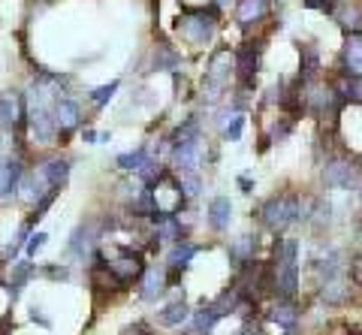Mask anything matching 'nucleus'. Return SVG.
I'll return each mask as SVG.
<instances>
[{
  "mask_svg": "<svg viewBox=\"0 0 362 335\" xmlns=\"http://www.w3.org/2000/svg\"><path fill=\"white\" fill-rule=\"evenodd\" d=\"M106 266H109L112 275H115L121 284H130V281H136V278H142V272H145L142 254L139 251H130V248H118L115 254H112V260Z\"/></svg>",
  "mask_w": 362,
  "mask_h": 335,
  "instance_id": "nucleus-6",
  "label": "nucleus"
},
{
  "mask_svg": "<svg viewBox=\"0 0 362 335\" xmlns=\"http://www.w3.org/2000/svg\"><path fill=\"white\" fill-rule=\"evenodd\" d=\"M157 223V239L160 242H181V223L178 218H160Z\"/></svg>",
  "mask_w": 362,
  "mask_h": 335,
  "instance_id": "nucleus-24",
  "label": "nucleus"
},
{
  "mask_svg": "<svg viewBox=\"0 0 362 335\" xmlns=\"http://www.w3.org/2000/svg\"><path fill=\"white\" fill-rule=\"evenodd\" d=\"M302 54H305V76H314V70H317V52L311 46H302Z\"/></svg>",
  "mask_w": 362,
  "mask_h": 335,
  "instance_id": "nucleus-28",
  "label": "nucleus"
},
{
  "mask_svg": "<svg viewBox=\"0 0 362 335\" xmlns=\"http://www.w3.org/2000/svg\"><path fill=\"white\" fill-rule=\"evenodd\" d=\"M148 199H151V218H175L181 206H185V194L173 172H163L154 184H148Z\"/></svg>",
  "mask_w": 362,
  "mask_h": 335,
  "instance_id": "nucleus-2",
  "label": "nucleus"
},
{
  "mask_svg": "<svg viewBox=\"0 0 362 335\" xmlns=\"http://www.w3.org/2000/svg\"><path fill=\"white\" fill-rule=\"evenodd\" d=\"M254 248H257V239L254 236H239L233 245H230V260L235 266H245L254 260Z\"/></svg>",
  "mask_w": 362,
  "mask_h": 335,
  "instance_id": "nucleus-19",
  "label": "nucleus"
},
{
  "mask_svg": "<svg viewBox=\"0 0 362 335\" xmlns=\"http://www.w3.org/2000/svg\"><path fill=\"white\" fill-rule=\"evenodd\" d=\"M320 296L329 305H341L350 299V278L341 269V263H329L323 266V284H320Z\"/></svg>",
  "mask_w": 362,
  "mask_h": 335,
  "instance_id": "nucleus-5",
  "label": "nucleus"
},
{
  "mask_svg": "<svg viewBox=\"0 0 362 335\" xmlns=\"http://www.w3.org/2000/svg\"><path fill=\"white\" fill-rule=\"evenodd\" d=\"M173 160H175L181 175H185V172H197L202 166V136H199V124H197V121H187V124L175 133Z\"/></svg>",
  "mask_w": 362,
  "mask_h": 335,
  "instance_id": "nucleus-4",
  "label": "nucleus"
},
{
  "mask_svg": "<svg viewBox=\"0 0 362 335\" xmlns=\"http://www.w3.org/2000/svg\"><path fill=\"white\" fill-rule=\"evenodd\" d=\"M145 160H148L145 148H136V151H130V154H121L118 166H121V170H127V172H139L142 166H145Z\"/></svg>",
  "mask_w": 362,
  "mask_h": 335,
  "instance_id": "nucleus-25",
  "label": "nucleus"
},
{
  "mask_svg": "<svg viewBox=\"0 0 362 335\" xmlns=\"http://www.w3.org/2000/svg\"><path fill=\"white\" fill-rule=\"evenodd\" d=\"M45 239H49L45 233H37V236H30V242H28V257L37 254V251L42 248V245H45Z\"/></svg>",
  "mask_w": 362,
  "mask_h": 335,
  "instance_id": "nucleus-30",
  "label": "nucleus"
},
{
  "mask_svg": "<svg viewBox=\"0 0 362 335\" xmlns=\"http://www.w3.org/2000/svg\"><path fill=\"white\" fill-rule=\"evenodd\" d=\"M199 248L197 245H190V242H175V248H173V254H169V266H173V269H185V266L194 260V254H197Z\"/></svg>",
  "mask_w": 362,
  "mask_h": 335,
  "instance_id": "nucleus-23",
  "label": "nucleus"
},
{
  "mask_svg": "<svg viewBox=\"0 0 362 335\" xmlns=\"http://www.w3.org/2000/svg\"><path fill=\"white\" fill-rule=\"evenodd\" d=\"M323 182L329 184V187H341V191H350V187L359 184V172L350 163H344V160H332V163H326V170H323Z\"/></svg>",
  "mask_w": 362,
  "mask_h": 335,
  "instance_id": "nucleus-9",
  "label": "nucleus"
},
{
  "mask_svg": "<svg viewBox=\"0 0 362 335\" xmlns=\"http://www.w3.org/2000/svg\"><path fill=\"white\" fill-rule=\"evenodd\" d=\"M52 118H54V130H58L61 136H66V133H73L78 127L82 112H78V106L73 103V100H58L54 109H52Z\"/></svg>",
  "mask_w": 362,
  "mask_h": 335,
  "instance_id": "nucleus-11",
  "label": "nucleus"
},
{
  "mask_svg": "<svg viewBox=\"0 0 362 335\" xmlns=\"http://www.w3.org/2000/svg\"><path fill=\"white\" fill-rule=\"evenodd\" d=\"M257 64H259V46L257 42H245L235 54V73H239V79L247 85L257 76Z\"/></svg>",
  "mask_w": 362,
  "mask_h": 335,
  "instance_id": "nucleus-13",
  "label": "nucleus"
},
{
  "mask_svg": "<svg viewBox=\"0 0 362 335\" xmlns=\"http://www.w3.org/2000/svg\"><path fill=\"white\" fill-rule=\"evenodd\" d=\"M350 278H354V281L362 287V257H356V260L350 263Z\"/></svg>",
  "mask_w": 362,
  "mask_h": 335,
  "instance_id": "nucleus-32",
  "label": "nucleus"
},
{
  "mask_svg": "<svg viewBox=\"0 0 362 335\" xmlns=\"http://www.w3.org/2000/svg\"><path fill=\"white\" fill-rule=\"evenodd\" d=\"M347 94L354 97V100H362V79H350V85H347Z\"/></svg>",
  "mask_w": 362,
  "mask_h": 335,
  "instance_id": "nucleus-34",
  "label": "nucleus"
},
{
  "mask_svg": "<svg viewBox=\"0 0 362 335\" xmlns=\"http://www.w3.org/2000/svg\"><path fill=\"white\" fill-rule=\"evenodd\" d=\"M9 329H13V317L4 315V317H0V335H6Z\"/></svg>",
  "mask_w": 362,
  "mask_h": 335,
  "instance_id": "nucleus-35",
  "label": "nucleus"
},
{
  "mask_svg": "<svg viewBox=\"0 0 362 335\" xmlns=\"http://www.w3.org/2000/svg\"><path fill=\"white\" fill-rule=\"evenodd\" d=\"M90 287H94L97 293H121L124 290V284L112 275V269L106 266V257H97L94 266H90Z\"/></svg>",
  "mask_w": 362,
  "mask_h": 335,
  "instance_id": "nucleus-12",
  "label": "nucleus"
},
{
  "mask_svg": "<svg viewBox=\"0 0 362 335\" xmlns=\"http://www.w3.org/2000/svg\"><path fill=\"white\" fill-rule=\"evenodd\" d=\"M121 335H151V327L148 323H133V327H127Z\"/></svg>",
  "mask_w": 362,
  "mask_h": 335,
  "instance_id": "nucleus-31",
  "label": "nucleus"
},
{
  "mask_svg": "<svg viewBox=\"0 0 362 335\" xmlns=\"http://www.w3.org/2000/svg\"><path fill=\"white\" fill-rule=\"evenodd\" d=\"M33 275V266L30 263H18L16 266V278H13V284H9V293H13V299L21 293V287H25V281Z\"/></svg>",
  "mask_w": 362,
  "mask_h": 335,
  "instance_id": "nucleus-26",
  "label": "nucleus"
},
{
  "mask_svg": "<svg viewBox=\"0 0 362 335\" xmlns=\"http://www.w3.org/2000/svg\"><path fill=\"white\" fill-rule=\"evenodd\" d=\"M18 178H21V166L18 163L0 160V196H9V194L16 191Z\"/></svg>",
  "mask_w": 362,
  "mask_h": 335,
  "instance_id": "nucleus-22",
  "label": "nucleus"
},
{
  "mask_svg": "<svg viewBox=\"0 0 362 335\" xmlns=\"http://www.w3.org/2000/svg\"><path fill=\"white\" fill-rule=\"evenodd\" d=\"M344 70L350 79H362V33H350L344 42Z\"/></svg>",
  "mask_w": 362,
  "mask_h": 335,
  "instance_id": "nucleus-14",
  "label": "nucleus"
},
{
  "mask_svg": "<svg viewBox=\"0 0 362 335\" xmlns=\"http://www.w3.org/2000/svg\"><path fill=\"white\" fill-rule=\"evenodd\" d=\"M166 287H169V281H166V272L163 269L151 266V269L142 272V299H145V302H154V299L160 296Z\"/></svg>",
  "mask_w": 362,
  "mask_h": 335,
  "instance_id": "nucleus-15",
  "label": "nucleus"
},
{
  "mask_svg": "<svg viewBox=\"0 0 362 335\" xmlns=\"http://www.w3.org/2000/svg\"><path fill=\"white\" fill-rule=\"evenodd\" d=\"M230 221H233V203L226 196H214L211 206H209V227L223 233L230 227Z\"/></svg>",
  "mask_w": 362,
  "mask_h": 335,
  "instance_id": "nucleus-16",
  "label": "nucleus"
},
{
  "mask_svg": "<svg viewBox=\"0 0 362 335\" xmlns=\"http://www.w3.org/2000/svg\"><path fill=\"white\" fill-rule=\"evenodd\" d=\"M299 218H302V203H299V196H293V194L272 196L263 203V208H259V221H263V227L272 233H284Z\"/></svg>",
  "mask_w": 362,
  "mask_h": 335,
  "instance_id": "nucleus-3",
  "label": "nucleus"
},
{
  "mask_svg": "<svg viewBox=\"0 0 362 335\" xmlns=\"http://www.w3.org/2000/svg\"><path fill=\"white\" fill-rule=\"evenodd\" d=\"M242 124H245V118H242V115H233V124L226 127V136H230V139H239V136H242Z\"/></svg>",
  "mask_w": 362,
  "mask_h": 335,
  "instance_id": "nucleus-29",
  "label": "nucleus"
},
{
  "mask_svg": "<svg viewBox=\"0 0 362 335\" xmlns=\"http://www.w3.org/2000/svg\"><path fill=\"white\" fill-rule=\"evenodd\" d=\"M94 242H97V223L88 221V223H82V227L73 233L70 251H73L76 257H85V254H90V248H94Z\"/></svg>",
  "mask_w": 362,
  "mask_h": 335,
  "instance_id": "nucleus-17",
  "label": "nucleus"
},
{
  "mask_svg": "<svg viewBox=\"0 0 362 335\" xmlns=\"http://www.w3.org/2000/svg\"><path fill=\"white\" fill-rule=\"evenodd\" d=\"M266 9H269L266 0H242V4H239V25L251 28L254 21H259L266 16Z\"/></svg>",
  "mask_w": 362,
  "mask_h": 335,
  "instance_id": "nucleus-20",
  "label": "nucleus"
},
{
  "mask_svg": "<svg viewBox=\"0 0 362 335\" xmlns=\"http://www.w3.org/2000/svg\"><path fill=\"white\" fill-rule=\"evenodd\" d=\"M25 118V100L18 91H4L0 94V127H18Z\"/></svg>",
  "mask_w": 362,
  "mask_h": 335,
  "instance_id": "nucleus-10",
  "label": "nucleus"
},
{
  "mask_svg": "<svg viewBox=\"0 0 362 335\" xmlns=\"http://www.w3.org/2000/svg\"><path fill=\"white\" fill-rule=\"evenodd\" d=\"M190 317V308H187V302L185 299H175V302H169L163 311H160V320L163 327H181V323H185Z\"/></svg>",
  "mask_w": 362,
  "mask_h": 335,
  "instance_id": "nucleus-21",
  "label": "nucleus"
},
{
  "mask_svg": "<svg viewBox=\"0 0 362 335\" xmlns=\"http://www.w3.org/2000/svg\"><path fill=\"white\" fill-rule=\"evenodd\" d=\"M272 275V290L278 299H293L299 290V245L296 239H284L275 248V260L269 263Z\"/></svg>",
  "mask_w": 362,
  "mask_h": 335,
  "instance_id": "nucleus-1",
  "label": "nucleus"
},
{
  "mask_svg": "<svg viewBox=\"0 0 362 335\" xmlns=\"http://www.w3.org/2000/svg\"><path fill=\"white\" fill-rule=\"evenodd\" d=\"M45 272H49L52 278H66V269H45Z\"/></svg>",
  "mask_w": 362,
  "mask_h": 335,
  "instance_id": "nucleus-36",
  "label": "nucleus"
},
{
  "mask_svg": "<svg viewBox=\"0 0 362 335\" xmlns=\"http://www.w3.org/2000/svg\"><path fill=\"white\" fill-rule=\"evenodd\" d=\"M305 6H308V9H323V13H329V9H332V0H305Z\"/></svg>",
  "mask_w": 362,
  "mask_h": 335,
  "instance_id": "nucleus-33",
  "label": "nucleus"
},
{
  "mask_svg": "<svg viewBox=\"0 0 362 335\" xmlns=\"http://www.w3.org/2000/svg\"><path fill=\"white\" fill-rule=\"evenodd\" d=\"M178 30H181V37L190 42H206L214 33V16L206 13V9H187V16L181 18Z\"/></svg>",
  "mask_w": 362,
  "mask_h": 335,
  "instance_id": "nucleus-7",
  "label": "nucleus"
},
{
  "mask_svg": "<svg viewBox=\"0 0 362 335\" xmlns=\"http://www.w3.org/2000/svg\"><path fill=\"white\" fill-rule=\"evenodd\" d=\"M40 172H42L45 184H49L52 191H61V187L66 184V178H70V163L66 160H49Z\"/></svg>",
  "mask_w": 362,
  "mask_h": 335,
  "instance_id": "nucleus-18",
  "label": "nucleus"
},
{
  "mask_svg": "<svg viewBox=\"0 0 362 335\" xmlns=\"http://www.w3.org/2000/svg\"><path fill=\"white\" fill-rule=\"evenodd\" d=\"M233 70H235V58H233V54L226 52V49H221V52L211 58L209 73H206V79H209V88H211V91H221V88L230 85Z\"/></svg>",
  "mask_w": 362,
  "mask_h": 335,
  "instance_id": "nucleus-8",
  "label": "nucleus"
},
{
  "mask_svg": "<svg viewBox=\"0 0 362 335\" xmlns=\"http://www.w3.org/2000/svg\"><path fill=\"white\" fill-rule=\"evenodd\" d=\"M115 91H118V82H112V85H103V88H97V91L90 94V100H94L97 106H103V103H109V100H112V94H115Z\"/></svg>",
  "mask_w": 362,
  "mask_h": 335,
  "instance_id": "nucleus-27",
  "label": "nucleus"
}]
</instances>
